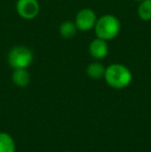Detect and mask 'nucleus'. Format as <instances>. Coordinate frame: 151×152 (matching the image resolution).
I'll list each match as a JSON object with an SVG mask.
<instances>
[{
  "label": "nucleus",
  "mask_w": 151,
  "mask_h": 152,
  "mask_svg": "<svg viewBox=\"0 0 151 152\" xmlns=\"http://www.w3.org/2000/svg\"><path fill=\"white\" fill-rule=\"evenodd\" d=\"M16 142L7 132H0V152H16Z\"/></svg>",
  "instance_id": "obj_9"
},
{
  "label": "nucleus",
  "mask_w": 151,
  "mask_h": 152,
  "mask_svg": "<svg viewBox=\"0 0 151 152\" xmlns=\"http://www.w3.org/2000/svg\"><path fill=\"white\" fill-rule=\"evenodd\" d=\"M66 152H71V151H66Z\"/></svg>",
  "instance_id": "obj_13"
},
{
  "label": "nucleus",
  "mask_w": 151,
  "mask_h": 152,
  "mask_svg": "<svg viewBox=\"0 0 151 152\" xmlns=\"http://www.w3.org/2000/svg\"><path fill=\"white\" fill-rule=\"evenodd\" d=\"M12 83L17 87L24 88V87L28 86L29 83H30V74L27 70V68H17V69H14V72H12Z\"/></svg>",
  "instance_id": "obj_7"
},
{
  "label": "nucleus",
  "mask_w": 151,
  "mask_h": 152,
  "mask_svg": "<svg viewBox=\"0 0 151 152\" xmlns=\"http://www.w3.org/2000/svg\"><path fill=\"white\" fill-rule=\"evenodd\" d=\"M106 67L103 63H101L98 60L91 62L88 66H87V76L92 80H99V79L105 77Z\"/></svg>",
  "instance_id": "obj_8"
},
{
  "label": "nucleus",
  "mask_w": 151,
  "mask_h": 152,
  "mask_svg": "<svg viewBox=\"0 0 151 152\" xmlns=\"http://www.w3.org/2000/svg\"><path fill=\"white\" fill-rule=\"evenodd\" d=\"M106 83L114 89H124L133 81V74L127 66L121 63H113L106 67Z\"/></svg>",
  "instance_id": "obj_1"
},
{
  "label": "nucleus",
  "mask_w": 151,
  "mask_h": 152,
  "mask_svg": "<svg viewBox=\"0 0 151 152\" xmlns=\"http://www.w3.org/2000/svg\"><path fill=\"white\" fill-rule=\"evenodd\" d=\"M33 59V52L26 46L14 47L7 54V63L14 69L28 68L32 64Z\"/></svg>",
  "instance_id": "obj_3"
},
{
  "label": "nucleus",
  "mask_w": 151,
  "mask_h": 152,
  "mask_svg": "<svg viewBox=\"0 0 151 152\" xmlns=\"http://www.w3.org/2000/svg\"><path fill=\"white\" fill-rule=\"evenodd\" d=\"M94 32L96 37L105 40H111L117 37L121 30V23L116 16L111 14L103 15L97 18L94 26Z\"/></svg>",
  "instance_id": "obj_2"
},
{
  "label": "nucleus",
  "mask_w": 151,
  "mask_h": 152,
  "mask_svg": "<svg viewBox=\"0 0 151 152\" xmlns=\"http://www.w3.org/2000/svg\"><path fill=\"white\" fill-rule=\"evenodd\" d=\"M135 1H138V2H141V1H143V0H135Z\"/></svg>",
  "instance_id": "obj_12"
},
{
  "label": "nucleus",
  "mask_w": 151,
  "mask_h": 152,
  "mask_svg": "<svg viewBox=\"0 0 151 152\" xmlns=\"http://www.w3.org/2000/svg\"><path fill=\"white\" fill-rule=\"evenodd\" d=\"M97 21L96 14L91 8H83L80 10L76 15L75 24L80 31H89L94 28Z\"/></svg>",
  "instance_id": "obj_4"
},
{
  "label": "nucleus",
  "mask_w": 151,
  "mask_h": 152,
  "mask_svg": "<svg viewBox=\"0 0 151 152\" xmlns=\"http://www.w3.org/2000/svg\"><path fill=\"white\" fill-rule=\"evenodd\" d=\"M77 31H78V28L75 22H71V21H65L59 26V34L61 37L66 38V39L73 38L77 34Z\"/></svg>",
  "instance_id": "obj_10"
},
{
  "label": "nucleus",
  "mask_w": 151,
  "mask_h": 152,
  "mask_svg": "<svg viewBox=\"0 0 151 152\" xmlns=\"http://www.w3.org/2000/svg\"><path fill=\"white\" fill-rule=\"evenodd\" d=\"M138 16L142 21H151V0H143L138 6Z\"/></svg>",
  "instance_id": "obj_11"
},
{
  "label": "nucleus",
  "mask_w": 151,
  "mask_h": 152,
  "mask_svg": "<svg viewBox=\"0 0 151 152\" xmlns=\"http://www.w3.org/2000/svg\"><path fill=\"white\" fill-rule=\"evenodd\" d=\"M16 10L24 20H33L39 14L40 6L37 0H17Z\"/></svg>",
  "instance_id": "obj_5"
},
{
  "label": "nucleus",
  "mask_w": 151,
  "mask_h": 152,
  "mask_svg": "<svg viewBox=\"0 0 151 152\" xmlns=\"http://www.w3.org/2000/svg\"><path fill=\"white\" fill-rule=\"evenodd\" d=\"M88 52L92 58L95 60H101L106 58L109 54V45L105 39L96 37L89 44Z\"/></svg>",
  "instance_id": "obj_6"
}]
</instances>
